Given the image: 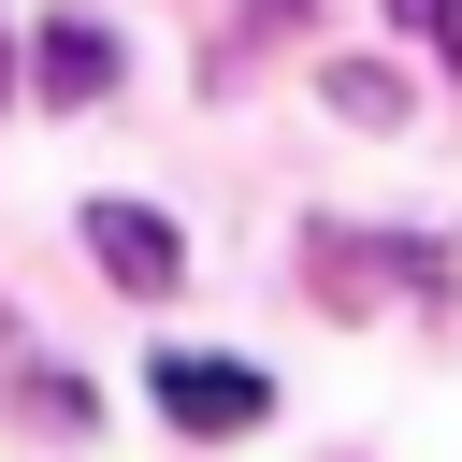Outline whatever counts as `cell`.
Instances as JSON below:
<instances>
[{"label": "cell", "instance_id": "8992f818", "mask_svg": "<svg viewBox=\"0 0 462 462\" xmlns=\"http://www.w3.org/2000/svg\"><path fill=\"white\" fill-rule=\"evenodd\" d=\"M0 87H14V29H0Z\"/></svg>", "mask_w": 462, "mask_h": 462}, {"label": "cell", "instance_id": "7a4b0ae2", "mask_svg": "<svg viewBox=\"0 0 462 462\" xmlns=\"http://www.w3.org/2000/svg\"><path fill=\"white\" fill-rule=\"evenodd\" d=\"M116 72H130V43H116L101 14H58V29L29 43V101H43V116H87Z\"/></svg>", "mask_w": 462, "mask_h": 462}, {"label": "cell", "instance_id": "6da1fadb", "mask_svg": "<svg viewBox=\"0 0 462 462\" xmlns=\"http://www.w3.org/2000/svg\"><path fill=\"white\" fill-rule=\"evenodd\" d=\"M159 419H173V433H260V419H274V375H260V361L159 346Z\"/></svg>", "mask_w": 462, "mask_h": 462}, {"label": "cell", "instance_id": "3957f363", "mask_svg": "<svg viewBox=\"0 0 462 462\" xmlns=\"http://www.w3.org/2000/svg\"><path fill=\"white\" fill-rule=\"evenodd\" d=\"M87 260H101L116 289H144V303L188 274V245H173V217H159V202H87Z\"/></svg>", "mask_w": 462, "mask_h": 462}, {"label": "cell", "instance_id": "5b68a950", "mask_svg": "<svg viewBox=\"0 0 462 462\" xmlns=\"http://www.w3.org/2000/svg\"><path fill=\"white\" fill-rule=\"evenodd\" d=\"M390 14H404V29L433 43V58H462V0H390Z\"/></svg>", "mask_w": 462, "mask_h": 462}, {"label": "cell", "instance_id": "277c9868", "mask_svg": "<svg viewBox=\"0 0 462 462\" xmlns=\"http://www.w3.org/2000/svg\"><path fill=\"white\" fill-rule=\"evenodd\" d=\"M318 101H332L346 130H404V72H390V58H332V72H318Z\"/></svg>", "mask_w": 462, "mask_h": 462}]
</instances>
